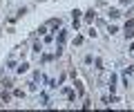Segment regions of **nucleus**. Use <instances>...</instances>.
<instances>
[{
	"instance_id": "nucleus-1",
	"label": "nucleus",
	"mask_w": 134,
	"mask_h": 112,
	"mask_svg": "<svg viewBox=\"0 0 134 112\" xmlns=\"http://www.w3.org/2000/svg\"><path fill=\"white\" fill-rule=\"evenodd\" d=\"M125 36H127V38L134 36V20H127V25H125Z\"/></svg>"
},
{
	"instance_id": "nucleus-2",
	"label": "nucleus",
	"mask_w": 134,
	"mask_h": 112,
	"mask_svg": "<svg viewBox=\"0 0 134 112\" xmlns=\"http://www.w3.org/2000/svg\"><path fill=\"white\" fill-rule=\"evenodd\" d=\"M58 25H60V20H58V18H52V20L47 23V27H58Z\"/></svg>"
},
{
	"instance_id": "nucleus-3",
	"label": "nucleus",
	"mask_w": 134,
	"mask_h": 112,
	"mask_svg": "<svg viewBox=\"0 0 134 112\" xmlns=\"http://www.w3.org/2000/svg\"><path fill=\"white\" fill-rule=\"evenodd\" d=\"M119 16H121L119 9H110V18H119Z\"/></svg>"
},
{
	"instance_id": "nucleus-4",
	"label": "nucleus",
	"mask_w": 134,
	"mask_h": 112,
	"mask_svg": "<svg viewBox=\"0 0 134 112\" xmlns=\"http://www.w3.org/2000/svg\"><path fill=\"white\" fill-rule=\"evenodd\" d=\"M65 40H67V34H65V31H60V34H58V43H65Z\"/></svg>"
},
{
	"instance_id": "nucleus-5",
	"label": "nucleus",
	"mask_w": 134,
	"mask_h": 112,
	"mask_svg": "<svg viewBox=\"0 0 134 112\" xmlns=\"http://www.w3.org/2000/svg\"><path fill=\"white\" fill-rule=\"evenodd\" d=\"M27 67H29V65H27V63H23V65L18 67V72H20V74H23V72H27Z\"/></svg>"
},
{
	"instance_id": "nucleus-6",
	"label": "nucleus",
	"mask_w": 134,
	"mask_h": 112,
	"mask_svg": "<svg viewBox=\"0 0 134 112\" xmlns=\"http://www.w3.org/2000/svg\"><path fill=\"white\" fill-rule=\"evenodd\" d=\"M85 18H87V20H92V18H94V9H90V11H87V14H85Z\"/></svg>"
}]
</instances>
